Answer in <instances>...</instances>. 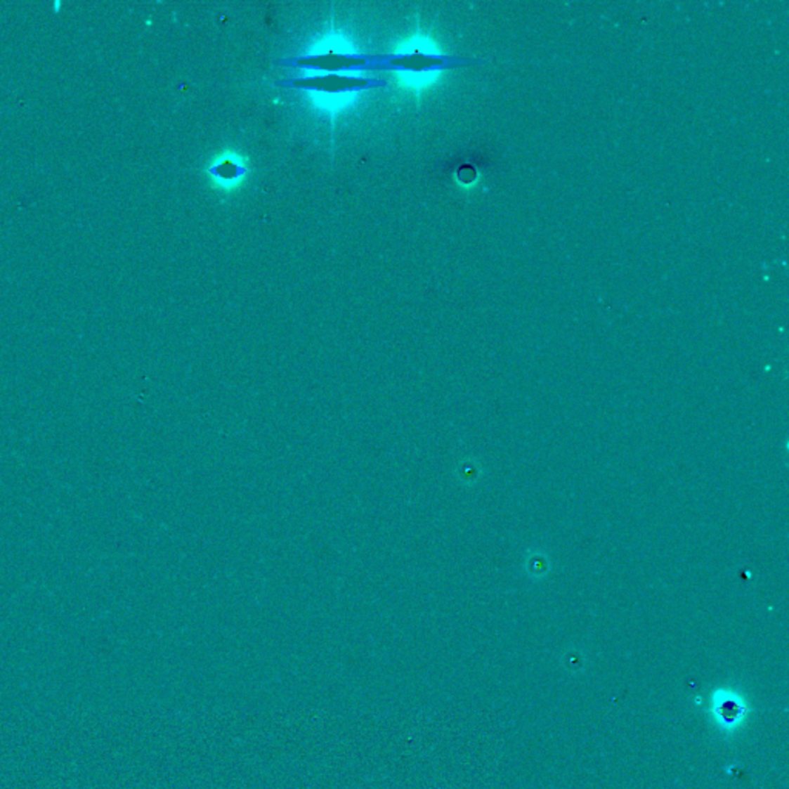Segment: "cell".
<instances>
[{
	"mask_svg": "<svg viewBox=\"0 0 789 789\" xmlns=\"http://www.w3.org/2000/svg\"><path fill=\"white\" fill-rule=\"evenodd\" d=\"M484 59L467 56L441 54V53H400L381 54L382 71H401V73H438V71L467 68L483 65Z\"/></svg>",
	"mask_w": 789,
	"mask_h": 789,
	"instance_id": "7a4b0ae2",
	"label": "cell"
},
{
	"mask_svg": "<svg viewBox=\"0 0 789 789\" xmlns=\"http://www.w3.org/2000/svg\"><path fill=\"white\" fill-rule=\"evenodd\" d=\"M276 85L285 86V89H294V90L338 94V93L364 91L372 89H384V86L389 85V82L384 81V79H378V77H361V76L327 73L320 76L282 79V81H278Z\"/></svg>",
	"mask_w": 789,
	"mask_h": 789,
	"instance_id": "3957f363",
	"label": "cell"
},
{
	"mask_svg": "<svg viewBox=\"0 0 789 789\" xmlns=\"http://www.w3.org/2000/svg\"><path fill=\"white\" fill-rule=\"evenodd\" d=\"M245 171H247L245 167L241 162L235 161V159H224V161L218 162L216 165H213L210 169L211 176L218 178V179L224 181V182L236 181L241 176H244Z\"/></svg>",
	"mask_w": 789,
	"mask_h": 789,
	"instance_id": "277c9868",
	"label": "cell"
},
{
	"mask_svg": "<svg viewBox=\"0 0 789 789\" xmlns=\"http://www.w3.org/2000/svg\"><path fill=\"white\" fill-rule=\"evenodd\" d=\"M276 65L285 68H304L325 71V73H352V71H382L381 54L355 53H324L306 54L296 58L278 59Z\"/></svg>",
	"mask_w": 789,
	"mask_h": 789,
	"instance_id": "6da1fadb",
	"label": "cell"
}]
</instances>
